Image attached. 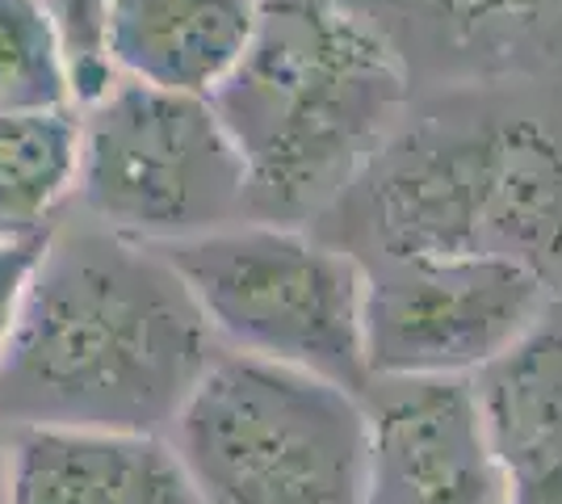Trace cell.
<instances>
[{
  "mask_svg": "<svg viewBox=\"0 0 562 504\" xmlns=\"http://www.w3.org/2000/svg\"><path fill=\"white\" fill-rule=\"evenodd\" d=\"M306 232L357 265L513 261L562 294V101L541 80L412 97L391 139Z\"/></svg>",
  "mask_w": 562,
  "mask_h": 504,
  "instance_id": "1",
  "label": "cell"
},
{
  "mask_svg": "<svg viewBox=\"0 0 562 504\" xmlns=\"http://www.w3.org/2000/svg\"><path fill=\"white\" fill-rule=\"evenodd\" d=\"M218 354L160 248L55 227L0 358V421L165 437Z\"/></svg>",
  "mask_w": 562,
  "mask_h": 504,
  "instance_id": "2",
  "label": "cell"
},
{
  "mask_svg": "<svg viewBox=\"0 0 562 504\" xmlns=\"http://www.w3.org/2000/svg\"><path fill=\"white\" fill-rule=\"evenodd\" d=\"M412 80L349 0H257L211 105L248 172L244 219L311 227L391 139Z\"/></svg>",
  "mask_w": 562,
  "mask_h": 504,
  "instance_id": "3",
  "label": "cell"
},
{
  "mask_svg": "<svg viewBox=\"0 0 562 504\" xmlns=\"http://www.w3.org/2000/svg\"><path fill=\"white\" fill-rule=\"evenodd\" d=\"M165 437L198 504H361L366 408L303 370L223 349Z\"/></svg>",
  "mask_w": 562,
  "mask_h": 504,
  "instance_id": "4",
  "label": "cell"
},
{
  "mask_svg": "<svg viewBox=\"0 0 562 504\" xmlns=\"http://www.w3.org/2000/svg\"><path fill=\"white\" fill-rule=\"evenodd\" d=\"M218 349L366 395L361 265L306 227L244 219L160 248Z\"/></svg>",
  "mask_w": 562,
  "mask_h": 504,
  "instance_id": "5",
  "label": "cell"
},
{
  "mask_svg": "<svg viewBox=\"0 0 562 504\" xmlns=\"http://www.w3.org/2000/svg\"><path fill=\"white\" fill-rule=\"evenodd\" d=\"M76 114V198L89 223L151 248L244 223L248 172L211 97L114 76Z\"/></svg>",
  "mask_w": 562,
  "mask_h": 504,
  "instance_id": "6",
  "label": "cell"
},
{
  "mask_svg": "<svg viewBox=\"0 0 562 504\" xmlns=\"http://www.w3.org/2000/svg\"><path fill=\"white\" fill-rule=\"evenodd\" d=\"M559 294L533 269L479 257L361 265L366 374L474 379L538 324Z\"/></svg>",
  "mask_w": 562,
  "mask_h": 504,
  "instance_id": "7",
  "label": "cell"
},
{
  "mask_svg": "<svg viewBox=\"0 0 562 504\" xmlns=\"http://www.w3.org/2000/svg\"><path fill=\"white\" fill-rule=\"evenodd\" d=\"M361 504H504L470 379H378Z\"/></svg>",
  "mask_w": 562,
  "mask_h": 504,
  "instance_id": "8",
  "label": "cell"
},
{
  "mask_svg": "<svg viewBox=\"0 0 562 504\" xmlns=\"http://www.w3.org/2000/svg\"><path fill=\"white\" fill-rule=\"evenodd\" d=\"M424 85L538 80L562 55V0H349Z\"/></svg>",
  "mask_w": 562,
  "mask_h": 504,
  "instance_id": "9",
  "label": "cell"
},
{
  "mask_svg": "<svg viewBox=\"0 0 562 504\" xmlns=\"http://www.w3.org/2000/svg\"><path fill=\"white\" fill-rule=\"evenodd\" d=\"M470 387L504 504H562V294Z\"/></svg>",
  "mask_w": 562,
  "mask_h": 504,
  "instance_id": "10",
  "label": "cell"
},
{
  "mask_svg": "<svg viewBox=\"0 0 562 504\" xmlns=\"http://www.w3.org/2000/svg\"><path fill=\"white\" fill-rule=\"evenodd\" d=\"M9 504H198V492L156 433L18 429Z\"/></svg>",
  "mask_w": 562,
  "mask_h": 504,
  "instance_id": "11",
  "label": "cell"
},
{
  "mask_svg": "<svg viewBox=\"0 0 562 504\" xmlns=\"http://www.w3.org/2000/svg\"><path fill=\"white\" fill-rule=\"evenodd\" d=\"M257 25V0H114L105 59L122 80L211 97Z\"/></svg>",
  "mask_w": 562,
  "mask_h": 504,
  "instance_id": "12",
  "label": "cell"
},
{
  "mask_svg": "<svg viewBox=\"0 0 562 504\" xmlns=\"http://www.w3.org/2000/svg\"><path fill=\"white\" fill-rule=\"evenodd\" d=\"M76 105L0 114V244L50 236L59 202L76 193Z\"/></svg>",
  "mask_w": 562,
  "mask_h": 504,
  "instance_id": "13",
  "label": "cell"
},
{
  "mask_svg": "<svg viewBox=\"0 0 562 504\" xmlns=\"http://www.w3.org/2000/svg\"><path fill=\"white\" fill-rule=\"evenodd\" d=\"M64 105H76L68 59L43 4L0 0V114Z\"/></svg>",
  "mask_w": 562,
  "mask_h": 504,
  "instance_id": "14",
  "label": "cell"
},
{
  "mask_svg": "<svg viewBox=\"0 0 562 504\" xmlns=\"http://www.w3.org/2000/svg\"><path fill=\"white\" fill-rule=\"evenodd\" d=\"M38 4L55 25L64 59H68L71 101L89 105L114 85L110 59H105V18L114 0H38Z\"/></svg>",
  "mask_w": 562,
  "mask_h": 504,
  "instance_id": "15",
  "label": "cell"
},
{
  "mask_svg": "<svg viewBox=\"0 0 562 504\" xmlns=\"http://www.w3.org/2000/svg\"><path fill=\"white\" fill-rule=\"evenodd\" d=\"M55 232V227H50ZM43 240H18V244H0V358H4V345L13 336L18 312H22L25 287H30V273L43 257Z\"/></svg>",
  "mask_w": 562,
  "mask_h": 504,
  "instance_id": "16",
  "label": "cell"
},
{
  "mask_svg": "<svg viewBox=\"0 0 562 504\" xmlns=\"http://www.w3.org/2000/svg\"><path fill=\"white\" fill-rule=\"evenodd\" d=\"M9 450H13V437H4L0 429V504H9Z\"/></svg>",
  "mask_w": 562,
  "mask_h": 504,
  "instance_id": "17",
  "label": "cell"
}]
</instances>
